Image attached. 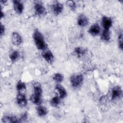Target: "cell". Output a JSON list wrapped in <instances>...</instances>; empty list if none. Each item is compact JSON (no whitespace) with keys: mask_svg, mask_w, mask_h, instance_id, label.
Listing matches in <instances>:
<instances>
[{"mask_svg":"<svg viewBox=\"0 0 123 123\" xmlns=\"http://www.w3.org/2000/svg\"><path fill=\"white\" fill-rule=\"evenodd\" d=\"M37 115L40 117H43L47 115L48 113V110L46 107L43 106L39 105L37 108Z\"/></svg>","mask_w":123,"mask_h":123,"instance_id":"obj_16","label":"cell"},{"mask_svg":"<svg viewBox=\"0 0 123 123\" xmlns=\"http://www.w3.org/2000/svg\"><path fill=\"white\" fill-rule=\"evenodd\" d=\"M16 100L18 104L21 107H25L27 105V101L23 93H18L16 96Z\"/></svg>","mask_w":123,"mask_h":123,"instance_id":"obj_6","label":"cell"},{"mask_svg":"<svg viewBox=\"0 0 123 123\" xmlns=\"http://www.w3.org/2000/svg\"><path fill=\"white\" fill-rule=\"evenodd\" d=\"M5 27H4V25H3L1 23L0 24V36H2V35H3L4 34V33H5Z\"/></svg>","mask_w":123,"mask_h":123,"instance_id":"obj_26","label":"cell"},{"mask_svg":"<svg viewBox=\"0 0 123 123\" xmlns=\"http://www.w3.org/2000/svg\"><path fill=\"white\" fill-rule=\"evenodd\" d=\"M13 6L14 11L18 14H21L24 10V5L22 2L18 0H13Z\"/></svg>","mask_w":123,"mask_h":123,"instance_id":"obj_11","label":"cell"},{"mask_svg":"<svg viewBox=\"0 0 123 123\" xmlns=\"http://www.w3.org/2000/svg\"><path fill=\"white\" fill-rule=\"evenodd\" d=\"M55 89L59 94V97L62 99L65 98L67 96V92L64 87L61 85L58 84L56 86Z\"/></svg>","mask_w":123,"mask_h":123,"instance_id":"obj_13","label":"cell"},{"mask_svg":"<svg viewBox=\"0 0 123 123\" xmlns=\"http://www.w3.org/2000/svg\"><path fill=\"white\" fill-rule=\"evenodd\" d=\"M42 89L38 83H35L33 85V93L30 96V100L34 104L39 105L42 102Z\"/></svg>","mask_w":123,"mask_h":123,"instance_id":"obj_1","label":"cell"},{"mask_svg":"<svg viewBox=\"0 0 123 123\" xmlns=\"http://www.w3.org/2000/svg\"><path fill=\"white\" fill-rule=\"evenodd\" d=\"M51 10L55 15L60 14L63 10V5L59 1H55L51 5Z\"/></svg>","mask_w":123,"mask_h":123,"instance_id":"obj_5","label":"cell"},{"mask_svg":"<svg viewBox=\"0 0 123 123\" xmlns=\"http://www.w3.org/2000/svg\"><path fill=\"white\" fill-rule=\"evenodd\" d=\"M28 119V114L27 112H25L24 113L23 115H22V116H21L20 118L19 119V122H25L27 119Z\"/></svg>","mask_w":123,"mask_h":123,"instance_id":"obj_25","label":"cell"},{"mask_svg":"<svg viewBox=\"0 0 123 123\" xmlns=\"http://www.w3.org/2000/svg\"><path fill=\"white\" fill-rule=\"evenodd\" d=\"M67 4L68 7L72 10L74 11L76 8V4L74 1L70 0L67 1Z\"/></svg>","mask_w":123,"mask_h":123,"instance_id":"obj_23","label":"cell"},{"mask_svg":"<svg viewBox=\"0 0 123 123\" xmlns=\"http://www.w3.org/2000/svg\"><path fill=\"white\" fill-rule=\"evenodd\" d=\"M43 59L49 64H51L54 61V56L52 52L49 50H46L42 54Z\"/></svg>","mask_w":123,"mask_h":123,"instance_id":"obj_7","label":"cell"},{"mask_svg":"<svg viewBox=\"0 0 123 123\" xmlns=\"http://www.w3.org/2000/svg\"><path fill=\"white\" fill-rule=\"evenodd\" d=\"M35 13L38 16H42L46 13V10L40 1H35L34 3Z\"/></svg>","mask_w":123,"mask_h":123,"instance_id":"obj_4","label":"cell"},{"mask_svg":"<svg viewBox=\"0 0 123 123\" xmlns=\"http://www.w3.org/2000/svg\"><path fill=\"white\" fill-rule=\"evenodd\" d=\"M122 89L119 86H116L111 90V99L112 100L119 98L122 96Z\"/></svg>","mask_w":123,"mask_h":123,"instance_id":"obj_9","label":"cell"},{"mask_svg":"<svg viewBox=\"0 0 123 123\" xmlns=\"http://www.w3.org/2000/svg\"><path fill=\"white\" fill-rule=\"evenodd\" d=\"M100 28L98 24H95L91 26L88 30V32L92 36H95L98 35L100 33Z\"/></svg>","mask_w":123,"mask_h":123,"instance_id":"obj_14","label":"cell"},{"mask_svg":"<svg viewBox=\"0 0 123 123\" xmlns=\"http://www.w3.org/2000/svg\"><path fill=\"white\" fill-rule=\"evenodd\" d=\"M74 52L78 57H81L86 54V50L83 48L78 47L74 49Z\"/></svg>","mask_w":123,"mask_h":123,"instance_id":"obj_17","label":"cell"},{"mask_svg":"<svg viewBox=\"0 0 123 123\" xmlns=\"http://www.w3.org/2000/svg\"><path fill=\"white\" fill-rule=\"evenodd\" d=\"M19 53L17 50L12 51L9 55V58L12 62L16 61L19 57Z\"/></svg>","mask_w":123,"mask_h":123,"instance_id":"obj_21","label":"cell"},{"mask_svg":"<svg viewBox=\"0 0 123 123\" xmlns=\"http://www.w3.org/2000/svg\"><path fill=\"white\" fill-rule=\"evenodd\" d=\"M83 76L81 74L73 75L70 78V82L72 87L77 88L80 86L83 83Z\"/></svg>","mask_w":123,"mask_h":123,"instance_id":"obj_3","label":"cell"},{"mask_svg":"<svg viewBox=\"0 0 123 123\" xmlns=\"http://www.w3.org/2000/svg\"><path fill=\"white\" fill-rule=\"evenodd\" d=\"M2 121L3 123H18L19 122V119H17L14 116H4L2 119Z\"/></svg>","mask_w":123,"mask_h":123,"instance_id":"obj_15","label":"cell"},{"mask_svg":"<svg viewBox=\"0 0 123 123\" xmlns=\"http://www.w3.org/2000/svg\"><path fill=\"white\" fill-rule=\"evenodd\" d=\"M61 98L58 96H55L53 97L50 100V105L53 107H58L60 103Z\"/></svg>","mask_w":123,"mask_h":123,"instance_id":"obj_19","label":"cell"},{"mask_svg":"<svg viewBox=\"0 0 123 123\" xmlns=\"http://www.w3.org/2000/svg\"><path fill=\"white\" fill-rule=\"evenodd\" d=\"M33 39L35 45L39 50H45L47 49V44L42 33L38 30L36 29L33 33Z\"/></svg>","mask_w":123,"mask_h":123,"instance_id":"obj_2","label":"cell"},{"mask_svg":"<svg viewBox=\"0 0 123 123\" xmlns=\"http://www.w3.org/2000/svg\"><path fill=\"white\" fill-rule=\"evenodd\" d=\"M123 33L122 32H121L120 33H119V35L118 36V45H119V48L121 50H123Z\"/></svg>","mask_w":123,"mask_h":123,"instance_id":"obj_24","label":"cell"},{"mask_svg":"<svg viewBox=\"0 0 123 123\" xmlns=\"http://www.w3.org/2000/svg\"><path fill=\"white\" fill-rule=\"evenodd\" d=\"M101 38L104 41H109L111 38L110 31L104 30L102 33Z\"/></svg>","mask_w":123,"mask_h":123,"instance_id":"obj_20","label":"cell"},{"mask_svg":"<svg viewBox=\"0 0 123 123\" xmlns=\"http://www.w3.org/2000/svg\"><path fill=\"white\" fill-rule=\"evenodd\" d=\"M16 89L18 91V93H23L26 90V85L25 84L21 81H19L16 85Z\"/></svg>","mask_w":123,"mask_h":123,"instance_id":"obj_18","label":"cell"},{"mask_svg":"<svg viewBox=\"0 0 123 123\" xmlns=\"http://www.w3.org/2000/svg\"><path fill=\"white\" fill-rule=\"evenodd\" d=\"M3 16H4V14L2 12H1V18H2Z\"/></svg>","mask_w":123,"mask_h":123,"instance_id":"obj_27","label":"cell"},{"mask_svg":"<svg viewBox=\"0 0 123 123\" xmlns=\"http://www.w3.org/2000/svg\"><path fill=\"white\" fill-rule=\"evenodd\" d=\"M22 38L21 35L17 32H13L12 36V41L15 46H19L22 43Z\"/></svg>","mask_w":123,"mask_h":123,"instance_id":"obj_10","label":"cell"},{"mask_svg":"<svg viewBox=\"0 0 123 123\" xmlns=\"http://www.w3.org/2000/svg\"><path fill=\"white\" fill-rule=\"evenodd\" d=\"M112 25V21L111 18L104 16L102 18V25L104 30H109Z\"/></svg>","mask_w":123,"mask_h":123,"instance_id":"obj_8","label":"cell"},{"mask_svg":"<svg viewBox=\"0 0 123 123\" xmlns=\"http://www.w3.org/2000/svg\"><path fill=\"white\" fill-rule=\"evenodd\" d=\"M64 77L63 75L60 73H56L53 75V79L58 83L62 82L63 80Z\"/></svg>","mask_w":123,"mask_h":123,"instance_id":"obj_22","label":"cell"},{"mask_svg":"<svg viewBox=\"0 0 123 123\" xmlns=\"http://www.w3.org/2000/svg\"><path fill=\"white\" fill-rule=\"evenodd\" d=\"M88 24V20L84 14H80L77 19V24L81 27H85Z\"/></svg>","mask_w":123,"mask_h":123,"instance_id":"obj_12","label":"cell"}]
</instances>
